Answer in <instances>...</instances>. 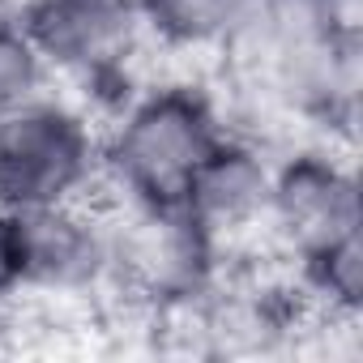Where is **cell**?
Instances as JSON below:
<instances>
[{"label":"cell","mask_w":363,"mask_h":363,"mask_svg":"<svg viewBox=\"0 0 363 363\" xmlns=\"http://www.w3.org/2000/svg\"><path fill=\"white\" fill-rule=\"evenodd\" d=\"M227 133L210 73H150L103 124V179L124 206H179L193 171Z\"/></svg>","instance_id":"obj_1"},{"label":"cell","mask_w":363,"mask_h":363,"mask_svg":"<svg viewBox=\"0 0 363 363\" xmlns=\"http://www.w3.org/2000/svg\"><path fill=\"white\" fill-rule=\"evenodd\" d=\"M13 22L99 124L145 82L137 0H18Z\"/></svg>","instance_id":"obj_2"},{"label":"cell","mask_w":363,"mask_h":363,"mask_svg":"<svg viewBox=\"0 0 363 363\" xmlns=\"http://www.w3.org/2000/svg\"><path fill=\"white\" fill-rule=\"evenodd\" d=\"M103 167L99 120L69 94H43L0 116V210L26 214L77 201Z\"/></svg>","instance_id":"obj_3"},{"label":"cell","mask_w":363,"mask_h":363,"mask_svg":"<svg viewBox=\"0 0 363 363\" xmlns=\"http://www.w3.org/2000/svg\"><path fill=\"white\" fill-rule=\"evenodd\" d=\"M350 154L354 150L325 137H303L274 154L265 248L286 269H299L333 244L363 235V197Z\"/></svg>","instance_id":"obj_4"},{"label":"cell","mask_w":363,"mask_h":363,"mask_svg":"<svg viewBox=\"0 0 363 363\" xmlns=\"http://www.w3.org/2000/svg\"><path fill=\"white\" fill-rule=\"evenodd\" d=\"M223 265L218 244L184 206H120L111 214L107 291L158 308L201 295Z\"/></svg>","instance_id":"obj_5"},{"label":"cell","mask_w":363,"mask_h":363,"mask_svg":"<svg viewBox=\"0 0 363 363\" xmlns=\"http://www.w3.org/2000/svg\"><path fill=\"white\" fill-rule=\"evenodd\" d=\"M269 184H274V150L227 128L193 171L179 206L218 244L223 257H248V252L274 257L265 248Z\"/></svg>","instance_id":"obj_6"},{"label":"cell","mask_w":363,"mask_h":363,"mask_svg":"<svg viewBox=\"0 0 363 363\" xmlns=\"http://www.w3.org/2000/svg\"><path fill=\"white\" fill-rule=\"evenodd\" d=\"M26 291L94 303L111 282V210L90 197L18 214Z\"/></svg>","instance_id":"obj_7"},{"label":"cell","mask_w":363,"mask_h":363,"mask_svg":"<svg viewBox=\"0 0 363 363\" xmlns=\"http://www.w3.org/2000/svg\"><path fill=\"white\" fill-rule=\"evenodd\" d=\"M252 0H137L150 73H210Z\"/></svg>","instance_id":"obj_8"},{"label":"cell","mask_w":363,"mask_h":363,"mask_svg":"<svg viewBox=\"0 0 363 363\" xmlns=\"http://www.w3.org/2000/svg\"><path fill=\"white\" fill-rule=\"evenodd\" d=\"M291 274L316 308L363 316V235L333 244L329 252H320L316 261H308Z\"/></svg>","instance_id":"obj_9"},{"label":"cell","mask_w":363,"mask_h":363,"mask_svg":"<svg viewBox=\"0 0 363 363\" xmlns=\"http://www.w3.org/2000/svg\"><path fill=\"white\" fill-rule=\"evenodd\" d=\"M56 77L35 52V43L22 35V26L9 18L0 22V116H9L43 94H52Z\"/></svg>","instance_id":"obj_10"},{"label":"cell","mask_w":363,"mask_h":363,"mask_svg":"<svg viewBox=\"0 0 363 363\" xmlns=\"http://www.w3.org/2000/svg\"><path fill=\"white\" fill-rule=\"evenodd\" d=\"M26 291L22 278V235H18V214L0 210V303Z\"/></svg>","instance_id":"obj_11"},{"label":"cell","mask_w":363,"mask_h":363,"mask_svg":"<svg viewBox=\"0 0 363 363\" xmlns=\"http://www.w3.org/2000/svg\"><path fill=\"white\" fill-rule=\"evenodd\" d=\"M13 5H18V0H0V22H9V18H13Z\"/></svg>","instance_id":"obj_12"}]
</instances>
